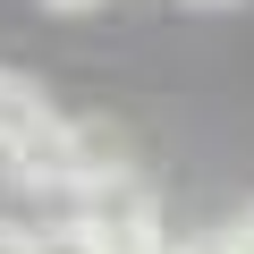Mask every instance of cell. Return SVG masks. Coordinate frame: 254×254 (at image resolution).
<instances>
[{"mask_svg": "<svg viewBox=\"0 0 254 254\" xmlns=\"http://www.w3.org/2000/svg\"><path fill=\"white\" fill-rule=\"evenodd\" d=\"M51 9H93V0H51Z\"/></svg>", "mask_w": 254, "mask_h": 254, "instance_id": "7", "label": "cell"}, {"mask_svg": "<svg viewBox=\"0 0 254 254\" xmlns=\"http://www.w3.org/2000/svg\"><path fill=\"white\" fill-rule=\"evenodd\" d=\"M203 9H229V0H203Z\"/></svg>", "mask_w": 254, "mask_h": 254, "instance_id": "8", "label": "cell"}, {"mask_svg": "<svg viewBox=\"0 0 254 254\" xmlns=\"http://www.w3.org/2000/svg\"><path fill=\"white\" fill-rule=\"evenodd\" d=\"M127 254H187V246H170V237H144V246H127Z\"/></svg>", "mask_w": 254, "mask_h": 254, "instance_id": "5", "label": "cell"}, {"mask_svg": "<svg viewBox=\"0 0 254 254\" xmlns=\"http://www.w3.org/2000/svg\"><path fill=\"white\" fill-rule=\"evenodd\" d=\"M187 254H229V237H203V246H187Z\"/></svg>", "mask_w": 254, "mask_h": 254, "instance_id": "6", "label": "cell"}, {"mask_svg": "<svg viewBox=\"0 0 254 254\" xmlns=\"http://www.w3.org/2000/svg\"><path fill=\"white\" fill-rule=\"evenodd\" d=\"M220 237H229V254H254V212H237V220H229Z\"/></svg>", "mask_w": 254, "mask_h": 254, "instance_id": "3", "label": "cell"}, {"mask_svg": "<svg viewBox=\"0 0 254 254\" xmlns=\"http://www.w3.org/2000/svg\"><path fill=\"white\" fill-rule=\"evenodd\" d=\"M34 254H102V246H93V229H85V220H68V229L34 237Z\"/></svg>", "mask_w": 254, "mask_h": 254, "instance_id": "2", "label": "cell"}, {"mask_svg": "<svg viewBox=\"0 0 254 254\" xmlns=\"http://www.w3.org/2000/svg\"><path fill=\"white\" fill-rule=\"evenodd\" d=\"M0 254H34V237H26L17 220H0Z\"/></svg>", "mask_w": 254, "mask_h": 254, "instance_id": "4", "label": "cell"}, {"mask_svg": "<svg viewBox=\"0 0 254 254\" xmlns=\"http://www.w3.org/2000/svg\"><path fill=\"white\" fill-rule=\"evenodd\" d=\"M60 110H51V93L34 85V76H17V68H0V161H9L26 136H43Z\"/></svg>", "mask_w": 254, "mask_h": 254, "instance_id": "1", "label": "cell"}]
</instances>
